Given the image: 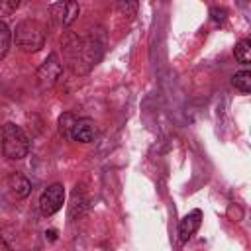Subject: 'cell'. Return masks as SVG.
<instances>
[{"instance_id":"1","label":"cell","mask_w":251,"mask_h":251,"mask_svg":"<svg viewBox=\"0 0 251 251\" xmlns=\"http://www.w3.org/2000/svg\"><path fill=\"white\" fill-rule=\"evenodd\" d=\"M61 49L69 69L75 75H88L92 67L102 59L104 41L96 33L78 35L75 31H67L61 37Z\"/></svg>"},{"instance_id":"2","label":"cell","mask_w":251,"mask_h":251,"mask_svg":"<svg viewBox=\"0 0 251 251\" xmlns=\"http://www.w3.org/2000/svg\"><path fill=\"white\" fill-rule=\"evenodd\" d=\"M45 27L37 20H24L16 25V31L12 33V39L16 45L25 53H35L45 45Z\"/></svg>"},{"instance_id":"3","label":"cell","mask_w":251,"mask_h":251,"mask_svg":"<svg viewBox=\"0 0 251 251\" xmlns=\"http://www.w3.org/2000/svg\"><path fill=\"white\" fill-rule=\"evenodd\" d=\"M2 153L6 159L10 161H20L27 155L29 151V139L25 135V131L14 124V122H6L2 126Z\"/></svg>"},{"instance_id":"4","label":"cell","mask_w":251,"mask_h":251,"mask_svg":"<svg viewBox=\"0 0 251 251\" xmlns=\"http://www.w3.org/2000/svg\"><path fill=\"white\" fill-rule=\"evenodd\" d=\"M49 20L57 27H69L80 14V6L76 0H57L47 8Z\"/></svg>"},{"instance_id":"5","label":"cell","mask_w":251,"mask_h":251,"mask_svg":"<svg viewBox=\"0 0 251 251\" xmlns=\"http://www.w3.org/2000/svg\"><path fill=\"white\" fill-rule=\"evenodd\" d=\"M63 204H65V186H63L61 182L49 184V186L41 192V196H39V212H41L45 218L57 214V212L63 208Z\"/></svg>"},{"instance_id":"6","label":"cell","mask_w":251,"mask_h":251,"mask_svg":"<svg viewBox=\"0 0 251 251\" xmlns=\"http://www.w3.org/2000/svg\"><path fill=\"white\" fill-rule=\"evenodd\" d=\"M63 75V63L59 61V55L57 53H51L43 63L41 67L37 69V82L41 88H51L57 84V80L61 78Z\"/></svg>"},{"instance_id":"7","label":"cell","mask_w":251,"mask_h":251,"mask_svg":"<svg viewBox=\"0 0 251 251\" xmlns=\"http://www.w3.org/2000/svg\"><path fill=\"white\" fill-rule=\"evenodd\" d=\"M96 135V126L90 118H76L69 131V137L78 143H90Z\"/></svg>"},{"instance_id":"8","label":"cell","mask_w":251,"mask_h":251,"mask_svg":"<svg viewBox=\"0 0 251 251\" xmlns=\"http://www.w3.org/2000/svg\"><path fill=\"white\" fill-rule=\"evenodd\" d=\"M200 224H202V212H200V210L188 212V214L180 220V224H178V239H180V243L188 241V239L196 233V229L200 227Z\"/></svg>"},{"instance_id":"9","label":"cell","mask_w":251,"mask_h":251,"mask_svg":"<svg viewBox=\"0 0 251 251\" xmlns=\"http://www.w3.org/2000/svg\"><path fill=\"white\" fill-rule=\"evenodd\" d=\"M6 184H8V190L12 192V196H16L18 200L29 196V192H31V182L22 173H10L6 178Z\"/></svg>"},{"instance_id":"10","label":"cell","mask_w":251,"mask_h":251,"mask_svg":"<svg viewBox=\"0 0 251 251\" xmlns=\"http://www.w3.org/2000/svg\"><path fill=\"white\" fill-rule=\"evenodd\" d=\"M231 84L241 92V94H249L251 92V73L249 71H239L231 76Z\"/></svg>"},{"instance_id":"11","label":"cell","mask_w":251,"mask_h":251,"mask_svg":"<svg viewBox=\"0 0 251 251\" xmlns=\"http://www.w3.org/2000/svg\"><path fill=\"white\" fill-rule=\"evenodd\" d=\"M233 55H235V59H237L241 65H249V63H251V41H249V39H241V41L235 45Z\"/></svg>"},{"instance_id":"12","label":"cell","mask_w":251,"mask_h":251,"mask_svg":"<svg viewBox=\"0 0 251 251\" xmlns=\"http://www.w3.org/2000/svg\"><path fill=\"white\" fill-rule=\"evenodd\" d=\"M10 43H12V31H10L8 24L4 20H0V61L8 55Z\"/></svg>"},{"instance_id":"13","label":"cell","mask_w":251,"mask_h":251,"mask_svg":"<svg viewBox=\"0 0 251 251\" xmlns=\"http://www.w3.org/2000/svg\"><path fill=\"white\" fill-rule=\"evenodd\" d=\"M116 8L124 18H135L137 8H139V0H116Z\"/></svg>"},{"instance_id":"14","label":"cell","mask_w":251,"mask_h":251,"mask_svg":"<svg viewBox=\"0 0 251 251\" xmlns=\"http://www.w3.org/2000/svg\"><path fill=\"white\" fill-rule=\"evenodd\" d=\"M75 120H76V118H75V114H71V112H65V114L59 118V133H61L63 137H69V131H71Z\"/></svg>"},{"instance_id":"15","label":"cell","mask_w":251,"mask_h":251,"mask_svg":"<svg viewBox=\"0 0 251 251\" xmlns=\"http://www.w3.org/2000/svg\"><path fill=\"white\" fill-rule=\"evenodd\" d=\"M22 0H0V20L12 16L20 8Z\"/></svg>"},{"instance_id":"16","label":"cell","mask_w":251,"mask_h":251,"mask_svg":"<svg viewBox=\"0 0 251 251\" xmlns=\"http://www.w3.org/2000/svg\"><path fill=\"white\" fill-rule=\"evenodd\" d=\"M212 18L216 22H224L226 20V10L224 8H212Z\"/></svg>"},{"instance_id":"17","label":"cell","mask_w":251,"mask_h":251,"mask_svg":"<svg viewBox=\"0 0 251 251\" xmlns=\"http://www.w3.org/2000/svg\"><path fill=\"white\" fill-rule=\"evenodd\" d=\"M0 147H2V126H0Z\"/></svg>"}]
</instances>
